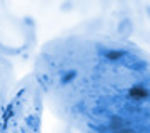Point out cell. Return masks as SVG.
Returning a JSON list of instances; mask_svg holds the SVG:
<instances>
[{"label": "cell", "instance_id": "cell-1", "mask_svg": "<svg viewBox=\"0 0 150 133\" xmlns=\"http://www.w3.org/2000/svg\"><path fill=\"white\" fill-rule=\"evenodd\" d=\"M130 95H132V96H137V98H144L147 93H145L144 88H132V90H130Z\"/></svg>", "mask_w": 150, "mask_h": 133}, {"label": "cell", "instance_id": "cell-2", "mask_svg": "<svg viewBox=\"0 0 150 133\" xmlns=\"http://www.w3.org/2000/svg\"><path fill=\"white\" fill-rule=\"evenodd\" d=\"M110 53H112V55H107L108 58H118V57L122 55V52H110Z\"/></svg>", "mask_w": 150, "mask_h": 133}]
</instances>
